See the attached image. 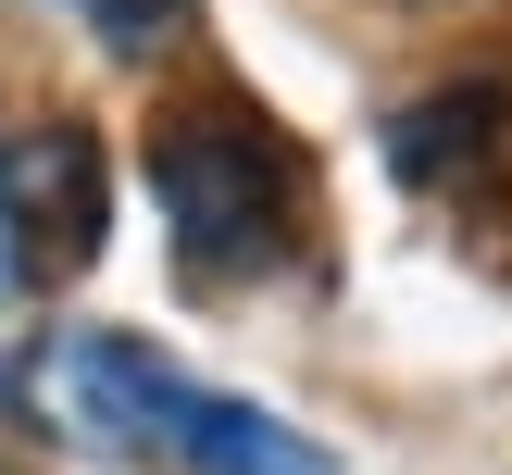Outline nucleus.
Segmentation results:
<instances>
[{"label":"nucleus","mask_w":512,"mask_h":475,"mask_svg":"<svg viewBox=\"0 0 512 475\" xmlns=\"http://www.w3.org/2000/svg\"><path fill=\"white\" fill-rule=\"evenodd\" d=\"M50 425L100 450H138V463H188V475H338L300 425H275L263 400L200 388L188 363L138 338H63L50 350Z\"/></svg>","instance_id":"obj_1"},{"label":"nucleus","mask_w":512,"mask_h":475,"mask_svg":"<svg viewBox=\"0 0 512 475\" xmlns=\"http://www.w3.org/2000/svg\"><path fill=\"white\" fill-rule=\"evenodd\" d=\"M150 188H163V238L200 288H238V275H275L300 238V163L288 138H263L250 113H188L150 138Z\"/></svg>","instance_id":"obj_2"},{"label":"nucleus","mask_w":512,"mask_h":475,"mask_svg":"<svg viewBox=\"0 0 512 475\" xmlns=\"http://www.w3.org/2000/svg\"><path fill=\"white\" fill-rule=\"evenodd\" d=\"M113 238V163L88 125H13L0 138V250L13 275H88Z\"/></svg>","instance_id":"obj_3"},{"label":"nucleus","mask_w":512,"mask_h":475,"mask_svg":"<svg viewBox=\"0 0 512 475\" xmlns=\"http://www.w3.org/2000/svg\"><path fill=\"white\" fill-rule=\"evenodd\" d=\"M88 13H100V38H113V50H163L175 25H188V0H88Z\"/></svg>","instance_id":"obj_4"},{"label":"nucleus","mask_w":512,"mask_h":475,"mask_svg":"<svg viewBox=\"0 0 512 475\" xmlns=\"http://www.w3.org/2000/svg\"><path fill=\"white\" fill-rule=\"evenodd\" d=\"M0 325H13V250H0Z\"/></svg>","instance_id":"obj_5"},{"label":"nucleus","mask_w":512,"mask_h":475,"mask_svg":"<svg viewBox=\"0 0 512 475\" xmlns=\"http://www.w3.org/2000/svg\"><path fill=\"white\" fill-rule=\"evenodd\" d=\"M0 475H13V463H0Z\"/></svg>","instance_id":"obj_6"}]
</instances>
